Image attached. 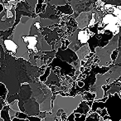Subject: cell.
I'll list each match as a JSON object with an SVG mask.
<instances>
[{
    "instance_id": "1",
    "label": "cell",
    "mask_w": 121,
    "mask_h": 121,
    "mask_svg": "<svg viewBox=\"0 0 121 121\" xmlns=\"http://www.w3.org/2000/svg\"><path fill=\"white\" fill-rule=\"evenodd\" d=\"M83 101V97L81 95H77L75 97L71 96H64L58 95L52 96V112L47 113L45 118L46 121H55L56 114L59 110H63L64 113L70 116L75 112L76 109L79 107L80 104Z\"/></svg>"
},
{
    "instance_id": "2",
    "label": "cell",
    "mask_w": 121,
    "mask_h": 121,
    "mask_svg": "<svg viewBox=\"0 0 121 121\" xmlns=\"http://www.w3.org/2000/svg\"><path fill=\"white\" fill-rule=\"evenodd\" d=\"M120 36L116 35L111 39L109 43L104 48L96 47L95 48V55L99 58V62L98 66L99 67H108L113 64V61L111 60V54L113 53L114 50H117L119 48V40Z\"/></svg>"
},
{
    "instance_id": "3",
    "label": "cell",
    "mask_w": 121,
    "mask_h": 121,
    "mask_svg": "<svg viewBox=\"0 0 121 121\" xmlns=\"http://www.w3.org/2000/svg\"><path fill=\"white\" fill-rule=\"evenodd\" d=\"M104 107L111 121H121V98L118 93L109 95L106 102H104Z\"/></svg>"
},
{
    "instance_id": "4",
    "label": "cell",
    "mask_w": 121,
    "mask_h": 121,
    "mask_svg": "<svg viewBox=\"0 0 121 121\" xmlns=\"http://www.w3.org/2000/svg\"><path fill=\"white\" fill-rule=\"evenodd\" d=\"M32 88H31L30 84L29 83H25V84L22 85L19 92L17 95H15L9 98V99H7V102L9 104L17 99V100L22 101V102L25 103L26 101L32 98Z\"/></svg>"
},
{
    "instance_id": "5",
    "label": "cell",
    "mask_w": 121,
    "mask_h": 121,
    "mask_svg": "<svg viewBox=\"0 0 121 121\" xmlns=\"http://www.w3.org/2000/svg\"><path fill=\"white\" fill-rule=\"evenodd\" d=\"M56 57H59L61 60L69 63L71 66L79 60V57L76 55V52H73L72 50H71L69 48H67L65 51L61 50L60 48L58 49L56 53Z\"/></svg>"
},
{
    "instance_id": "6",
    "label": "cell",
    "mask_w": 121,
    "mask_h": 121,
    "mask_svg": "<svg viewBox=\"0 0 121 121\" xmlns=\"http://www.w3.org/2000/svg\"><path fill=\"white\" fill-rule=\"evenodd\" d=\"M24 110L25 114L28 116H35L38 117L40 111V104L36 101L34 98H31L24 103Z\"/></svg>"
},
{
    "instance_id": "7",
    "label": "cell",
    "mask_w": 121,
    "mask_h": 121,
    "mask_svg": "<svg viewBox=\"0 0 121 121\" xmlns=\"http://www.w3.org/2000/svg\"><path fill=\"white\" fill-rule=\"evenodd\" d=\"M93 10L88 11V12H84L81 13L76 18V22L78 25V28L80 30H84L86 28L89 27V24L92 18Z\"/></svg>"
},
{
    "instance_id": "8",
    "label": "cell",
    "mask_w": 121,
    "mask_h": 121,
    "mask_svg": "<svg viewBox=\"0 0 121 121\" xmlns=\"http://www.w3.org/2000/svg\"><path fill=\"white\" fill-rule=\"evenodd\" d=\"M0 42H1V46L4 48V50L6 51V52H8L9 54H10L13 56H15L16 53H17V51L18 49L17 45L11 39H0Z\"/></svg>"
},
{
    "instance_id": "9",
    "label": "cell",
    "mask_w": 121,
    "mask_h": 121,
    "mask_svg": "<svg viewBox=\"0 0 121 121\" xmlns=\"http://www.w3.org/2000/svg\"><path fill=\"white\" fill-rule=\"evenodd\" d=\"M91 52V49H90L89 44L87 43V44H86V45L83 46L79 51L76 52V55H77V56L79 57L80 60L86 62V56H89Z\"/></svg>"
},
{
    "instance_id": "10",
    "label": "cell",
    "mask_w": 121,
    "mask_h": 121,
    "mask_svg": "<svg viewBox=\"0 0 121 121\" xmlns=\"http://www.w3.org/2000/svg\"><path fill=\"white\" fill-rule=\"evenodd\" d=\"M91 108L87 104L86 101H82V102L80 104L79 107L75 110V114H85V115L87 116V114L91 112Z\"/></svg>"
},
{
    "instance_id": "11",
    "label": "cell",
    "mask_w": 121,
    "mask_h": 121,
    "mask_svg": "<svg viewBox=\"0 0 121 121\" xmlns=\"http://www.w3.org/2000/svg\"><path fill=\"white\" fill-rule=\"evenodd\" d=\"M56 10L59 11L62 15L66 16H72L74 14V10H73L72 7L69 4H66L64 6H60V7H56Z\"/></svg>"
},
{
    "instance_id": "12",
    "label": "cell",
    "mask_w": 121,
    "mask_h": 121,
    "mask_svg": "<svg viewBox=\"0 0 121 121\" xmlns=\"http://www.w3.org/2000/svg\"><path fill=\"white\" fill-rule=\"evenodd\" d=\"M102 22L104 26L109 24H119V18L113 14H105L103 17Z\"/></svg>"
},
{
    "instance_id": "13",
    "label": "cell",
    "mask_w": 121,
    "mask_h": 121,
    "mask_svg": "<svg viewBox=\"0 0 121 121\" xmlns=\"http://www.w3.org/2000/svg\"><path fill=\"white\" fill-rule=\"evenodd\" d=\"M90 91L96 94V97L95 99V101H99L104 97V91L102 87H93L92 86L91 88V90H90Z\"/></svg>"
},
{
    "instance_id": "14",
    "label": "cell",
    "mask_w": 121,
    "mask_h": 121,
    "mask_svg": "<svg viewBox=\"0 0 121 121\" xmlns=\"http://www.w3.org/2000/svg\"><path fill=\"white\" fill-rule=\"evenodd\" d=\"M9 109H10L9 105H5L4 109L0 111V118L4 119V121H13L9 115Z\"/></svg>"
},
{
    "instance_id": "15",
    "label": "cell",
    "mask_w": 121,
    "mask_h": 121,
    "mask_svg": "<svg viewBox=\"0 0 121 121\" xmlns=\"http://www.w3.org/2000/svg\"><path fill=\"white\" fill-rule=\"evenodd\" d=\"M83 97V101H95L96 97L95 93L91 92V91H86L83 94H81Z\"/></svg>"
},
{
    "instance_id": "16",
    "label": "cell",
    "mask_w": 121,
    "mask_h": 121,
    "mask_svg": "<svg viewBox=\"0 0 121 121\" xmlns=\"http://www.w3.org/2000/svg\"><path fill=\"white\" fill-rule=\"evenodd\" d=\"M51 73H52V67H51V66H47V68L46 69V71H45V72H44V74L42 75V76H41L40 77H39V81H40V82L45 83L46 81H47L48 77L50 76Z\"/></svg>"
},
{
    "instance_id": "17",
    "label": "cell",
    "mask_w": 121,
    "mask_h": 121,
    "mask_svg": "<svg viewBox=\"0 0 121 121\" xmlns=\"http://www.w3.org/2000/svg\"><path fill=\"white\" fill-rule=\"evenodd\" d=\"M48 2L51 5H54L56 7H60V6H64L70 4V1H66V0H50Z\"/></svg>"
},
{
    "instance_id": "18",
    "label": "cell",
    "mask_w": 121,
    "mask_h": 121,
    "mask_svg": "<svg viewBox=\"0 0 121 121\" xmlns=\"http://www.w3.org/2000/svg\"><path fill=\"white\" fill-rule=\"evenodd\" d=\"M9 107H10V109H12L13 110L16 111V112H20V109H19V100H15L13 101V103H11V104H9Z\"/></svg>"
},
{
    "instance_id": "19",
    "label": "cell",
    "mask_w": 121,
    "mask_h": 121,
    "mask_svg": "<svg viewBox=\"0 0 121 121\" xmlns=\"http://www.w3.org/2000/svg\"><path fill=\"white\" fill-rule=\"evenodd\" d=\"M99 118H100V116L97 113H93L91 116L87 117L86 121H99Z\"/></svg>"
},
{
    "instance_id": "20",
    "label": "cell",
    "mask_w": 121,
    "mask_h": 121,
    "mask_svg": "<svg viewBox=\"0 0 121 121\" xmlns=\"http://www.w3.org/2000/svg\"><path fill=\"white\" fill-rule=\"evenodd\" d=\"M119 50H114V52H113V53L111 54V60L113 61V64H114V62H115L116 60H117L118 56H119Z\"/></svg>"
},
{
    "instance_id": "21",
    "label": "cell",
    "mask_w": 121,
    "mask_h": 121,
    "mask_svg": "<svg viewBox=\"0 0 121 121\" xmlns=\"http://www.w3.org/2000/svg\"><path fill=\"white\" fill-rule=\"evenodd\" d=\"M9 115H10V118H11V119H13L14 118H16V116H17V112L16 111H14V110H13L12 109H9Z\"/></svg>"
},
{
    "instance_id": "22",
    "label": "cell",
    "mask_w": 121,
    "mask_h": 121,
    "mask_svg": "<svg viewBox=\"0 0 121 121\" xmlns=\"http://www.w3.org/2000/svg\"><path fill=\"white\" fill-rule=\"evenodd\" d=\"M106 115H109V114H108V111H107V109H102V110H101L100 114H99V116H100V117H102V118H104V116H106Z\"/></svg>"
},
{
    "instance_id": "23",
    "label": "cell",
    "mask_w": 121,
    "mask_h": 121,
    "mask_svg": "<svg viewBox=\"0 0 121 121\" xmlns=\"http://www.w3.org/2000/svg\"><path fill=\"white\" fill-rule=\"evenodd\" d=\"M66 121H76V116H75V114H71L70 116H68L67 120Z\"/></svg>"
},
{
    "instance_id": "24",
    "label": "cell",
    "mask_w": 121,
    "mask_h": 121,
    "mask_svg": "<svg viewBox=\"0 0 121 121\" xmlns=\"http://www.w3.org/2000/svg\"><path fill=\"white\" fill-rule=\"evenodd\" d=\"M116 64H121V52H119V56H118L116 61L115 62H114V65H116Z\"/></svg>"
},
{
    "instance_id": "25",
    "label": "cell",
    "mask_w": 121,
    "mask_h": 121,
    "mask_svg": "<svg viewBox=\"0 0 121 121\" xmlns=\"http://www.w3.org/2000/svg\"><path fill=\"white\" fill-rule=\"evenodd\" d=\"M46 116H47V112H41L40 114H39L38 117L40 118L41 119H43L46 118Z\"/></svg>"
},
{
    "instance_id": "26",
    "label": "cell",
    "mask_w": 121,
    "mask_h": 121,
    "mask_svg": "<svg viewBox=\"0 0 121 121\" xmlns=\"http://www.w3.org/2000/svg\"><path fill=\"white\" fill-rule=\"evenodd\" d=\"M13 121H30L29 119H18V118H14L13 119Z\"/></svg>"
},
{
    "instance_id": "27",
    "label": "cell",
    "mask_w": 121,
    "mask_h": 121,
    "mask_svg": "<svg viewBox=\"0 0 121 121\" xmlns=\"http://www.w3.org/2000/svg\"><path fill=\"white\" fill-rule=\"evenodd\" d=\"M86 103H87V104L90 106V107H92L93 104H94V101H86Z\"/></svg>"
},
{
    "instance_id": "28",
    "label": "cell",
    "mask_w": 121,
    "mask_h": 121,
    "mask_svg": "<svg viewBox=\"0 0 121 121\" xmlns=\"http://www.w3.org/2000/svg\"><path fill=\"white\" fill-rule=\"evenodd\" d=\"M85 71H86V68H85L84 66H81V67L80 68V71H81V73H84Z\"/></svg>"
},
{
    "instance_id": "29",
    "label": "cell",
    "mask_w": 121,
    "mask_h": 121,
    "mask_svg": "<svg viewBox=\"0 0 121 121\" xmlns=\"http://www.w3.org/2000/svg\"><path fill=\"white\" fill-rule=\"evenodd\" d=\"M99 121H110V120H104V119L102 117H100L99 118Z\"/></svg>"
},
{
    "instance_id": "30",
    "label": "cell",
    "mask_w": 121,
    "mask_h": 121,
    "mask_svg": "<svg viewBox=\"0 0 121 121\" xmlns=\"http://www.w3.org/2000/svg\"><path fill=\"white\" fill-rule=\"evenodd\" d=\"M0 121H4V120L3 119H1V118H0Z\"/></svg>"
},
{
    "instance_id": "31",
    "label": "cell",
    "mask_w": 121,
    "mask_h": 121,
    "mask_svg": "<svg viewBox=\"0 0 121 121\" xmlns=\"http://www.w3.org/2000/svg\"><path fill=\"white\" fill-rule=\"evenodd\" d=\"M119 96H120V98H121V91H120V93H119Z\"/></svg>"
},
{
    "instance_id": "32",
    "label": "cell",
    "mask_w": 121,
    "mask_h": 121,
    "mask_svg": "<svg viewBox=\"0 0 121 121\" xmlns=\"http://www.w3.org/2000/svg\"><path fill=\"white\" fill-rule=\"evenodd\" d=\"M42 121H46V120H45V119H42Z\"/></svg>"
}]
</instances>
